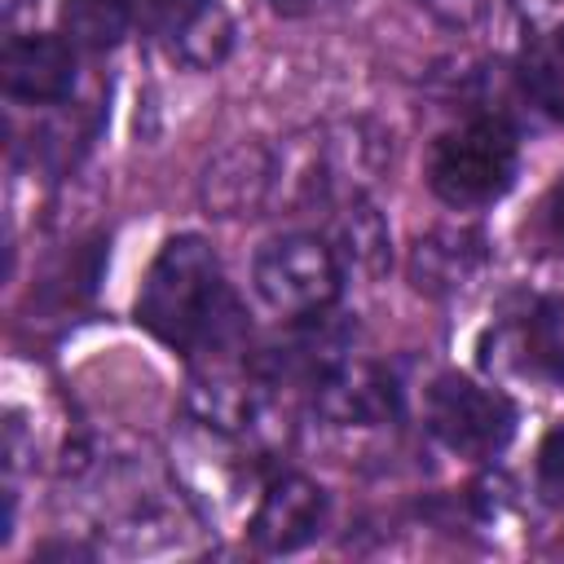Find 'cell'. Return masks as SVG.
<instances>
[{"label": "cell", "instance_id": "cell-1", "mask_svg": "<svg viewBox=\"0 0 564 564\" xmlns=\"http://www.w3.org/2000/svg\"><path fill=\"white\" fill-rule=\"evenodd\" d=\"M137 322L176 352H229L242 335V304L234 300L207 238L176 234L159 247L141 295Z\"/></svg>", "mask_w": 564, "mask_h": 564}, {"label": "cell", "instance_id": "cell-2", "mask_svg": "<svg viewBox=\"0 0 564 564\" xmlns=\"http://www.w3.org/2000/svg\"><path fill=\"white\" fill-rule=\"evenodd\" d=\"M516 167L520 145L507 119L476 115L436 137L427 154V185L449 207H485L511 189Z\"/></svg>", "mask_w": 564, "mask_h": 564}, {"label": "cell", "instance_id": "cell-3", "mask_svg": "<svg viewBox=\"0 0 564 564\" xmlns=\"http://www.w3.org/2000/svg\"><path fill=\"white\" fill-rule=\"evenodd\" d=\"M256 295L286 322H313L339 295V256L317 234L269 238L251 264Z\"/></svg>", "mask_w": 564, "mask_h": 564}, {"label": "cell", "instance_id": "cell-4", "mask_svg": "<svg viewBox=\"0 0 564 564\" xmlns=\"http://www.w3.org/2000/svg\"><path fill=\"white\" fill-rule=\"evenodd\" d=\"M423 419L427 432L463 458H494L516 436V405L502 392L480 388L463 375L432 379L423 397Z\"/></svg>", "mask_w": 564, "mask_h": 564}, {"label": "cell", "instance_id": "cell-5", "mask_svg": "<svg viewBox=\"0 0 564 564\" xmlns=\"http://www.w3.org/2000/svg\"><path fill=\"white\" fill-rule=\"evenodd\" d=\"M145 18L181 66L207 70L234 48V18L220 0H145Z\"/></svg>", "mask_w": 564, "mask_h": 564}, {"label": "cell", "instance_id": "cell-6", "mask_svg": "<svg viewBox=\"0 0 564 564\" xmlns=\"http://www.w3.org/2000/svg\"><path fill=\"white\" fill-rule=\"evenodd\" d=\"M322 524H326V489L313 485L308 476H278L264 489L247 533L264 555H291L308 546L322 533Z\"/></svg>", "mask_w": 564, "mask_h": 564}, {"label": "cell", "instance_id": "cell-7", "mask_svg": "<svg viewBox=\"0 0 564 564\" xmlns=\"http://www.w3.org/2000/svg\"><path fill=\"white\" fill-rule=\"evenodd\" d=\"M4 93L26 106H57L75 88V53L70 40L57 35H13L4 44Z\"/></svg>", "mask_w": 564, "mask_h": 564}, {"label": "cell", "instance_id": "cell-8", "mask_svg": "<svg viewBox=\"0 0 564 564\" xmlns=\"http://www.w3.org/2000/svg\"><path fill=\"white\" fill-rule=\"evenodd\" d=\"M317 410L335 423H388L397 414V383L379 370V366H357V361H339L330 375H322L313 383Z\"/></svg>", "mask_w": 564, "mask_h": 564}, {"label": "cell", "instance_id": "cell-9", "mask_svg": "<svg viewBox=\"0 0 564 564\" xmlns=\"http://www.w3.org/2000/svg\"><path fill=\"white\" fill-rule=\"evenodd\" d=\"M273 176H278L273 154L264 145H256V141H242V145L225 150L207 167V176H203V203L216 216H247V212H256L269 198Z\"/></svg>", "mask_w": 564, "mask_h": 564}, {"label": "cell", "instance_id": "cell-10", "mask_svg": "<svg viewBox=\"0 0 564 564\" xmlns=\"http://www.w3.org/2000/svg\"><path fill=\"white\" fill-rule=\"evenodd\" d=\"M480 260H485V251H480V238H476V234H454V229H445V234L419 238L414 260H410V273H414V286H419V291L441 295V291L463 286V282L480 269Z\"/></svg>", "mask_w": 564, "mask_h": 564}, {"label": "cell", "instance_id": "cell-11", "mask_svg": "<svg viewBox=\"0 0 564 564\" xmlns=\"http://www.w3.org/2000/svg\"><path fill=\"white\" fill-rule=\"evenodd\" d=\"M520 84L551 119L564 123V31L529 40V48L520 53Z\"/></svg>", "mask_w": 564, "mask_h": 564}, {"label": "cell", "instance_id": "cell-12", "mask_svg": "<svg viewBox=\"0 0 564 564\" xmlns=\"http://www.w3.org/2000/svg\"><path fill=\"white\" fill-rule=\"evenodd\" d=\"M132 26V0H62V31L79 48H110Z\"/></svg>", "mask_w": 564, "mask_h": 564}, {"label": "cell", "instance_id": "cell-13", "mask_svg": "<svg viewBox=\"0 0 564 564\" xmlns=\"http://www.w3.org/2000/svg\"><path fill=\"white\" fill-rule=\"evenodd\" d=\"M520 352L529 370L564 383V300H546L533 308V317L524 322Z\"/></svg>", "mask_w": 564, "mask_h": 564}, {"label": "cell", "instance_id": "cell-14", "mask_svg": "<svg viewBox=\"0 0 564 564\" xmlns=\"http://www.w3.org/2000/svg\"><path fill=\"white\" fill-rule=\"evenodd\" d=\"M335 234H339V242H344L339 251H344L352 264H361V269H383V260H388V229H383V220H379V212H375L370 203L352 198V203L344 207ZM339 251H335V256H339Z\"/></svg>", "mask_w": 564, "mask_h": 564}, {"label": "cell", "instance_id": "cell-15", "mask_svg": "<svg viewBox=\"0 0 564 564\" xmlns=\"http://www.w3.org/2000/svg\"><path fill=\"white\" fill-rule=\"evenodd\" d=\"M538 489L546 502H564V423H555L538 445Z\"/></svg>", "mask_w": 564, "mask_h": 564}, {"label": "cell", "instance_id": "cell-16", "mask_svg": "<svg viewBox=\"0 0 564 564\" xmlns=\"http://www.w3.org/2000/svg\"><path fill=\"white\" fill-rule=\"evenodd\" d=\"M511 9L520 13V22H524L533 35L564 31V0H511Z\"/></svg>", "mask_w": 564, "mask_h": 564}, {"label": "cell", "instance_id": "cell-17", "mask_svg": "<svg viewBox=\"0 0 564 564\" xmlns=\"http://www.w3.org/2000/svg\"><path fill=\"white\" fill-rule=\"evenodd\" d=\"M542 225H546L551 242L564 247V176L551 185V194H546V203H542Z\"/></svg>", "mask_w": 564, "mask_h": 564}, {"label": "cell", "instance_id": "cell-18", "mask_svg": "<svg viewBox=\"0 0 564 564\" xmlns=\"http://www.w3.org/2000/svg\"><path fill=\"white\" fill-rule=\"evenodd\" d=\"M269 4H273V9H282V13H300L308 0H269Z\"/></svg>", "mask_w": 564, "mask_h": 564}]
</instances>
